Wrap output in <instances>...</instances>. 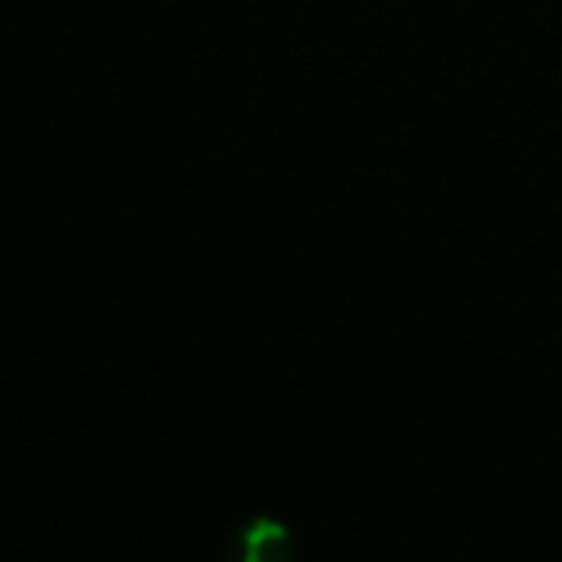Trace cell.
<instances>
[{
    "mask_svg": "<svg viewBox=\"0 0 562 562\" xmlns=\"http://www.w3.org/2000/svg\"><path fill=\"white\" fill-rule=\"evenodd\" d=\"M235 562H293L290 539L273 524H255L247 536L239 539V559Z\"/></svg>",
    "mask_w": 562,
    "mask_h": 562,
    "instance_id": "obj_1",
    "label": "cell"
}]
</instances>
